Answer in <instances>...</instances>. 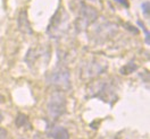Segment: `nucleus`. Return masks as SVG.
Returning a JSON list of instances; mask_svg holds the SVG:
<instances>
[{"label":"nucleus","mask_w":150,"mask_h":139,"mask_svg":"<svg viewBox=\"0 0 150 139\" xmlns=\"http://www.w3.org/2000/svg\"><path fill=\"white\" fill-rule=\"evenodd\" d=\"M66 108H67L66 96L62 91H56L50 95L48 100L47 110L48 115L51 120H56L60 118L66 112Z\"/></svg>","instance_id":"obj_1"},{"label":"nucleus","mask_w":150,"mask_h":139,"mask_svg":"<svg viewBox=\"0 0 150 139\" xmlns=\"http://www.w3.org/2000/svg\"><path fill=\"white\" fill-rule=\"evenodd\" d=\"M48 85L54 86L59 89H68L71 87V74L69 70L64 66H58L51 70L46 77Z\"/></svg>","instance_id":"obj_2"},{"label":"nucleus","mask_w":150,"mask_h":139,"mask_svg":"<svg viewBox=\"0 0 150 139\" xmlns=\"http://www.w3.org/2000/svg\"><path fill=\"white\" fill-rule=\"evenodd\" d=\"M98 18V13L97 10L85 5L84 2L80 3V9H79V17L76 20V27L80 31L86 28L89 25H91L96 19Z\"/></svg>","instance_id":"obj_3"},{"label":"nucleus","mask_w":150,"mask_h":139,"mask_svg":"<svg viewBox=\"0 0 150 139\" xmlns=\"http://www.w3.org/2000/svg\"><path fill=\"white\" fill-rule=\"evenodd\" d=\"M66 20H67V14L62 7L55 13L54 17L51 19V23L48 27V34H50L51 37L58 36V34L62 33V28L66 24Z\"/></svg>","instance_id":"obj_4"},{"label":"nucleus","mask_w":150,"mask_h":139,"mask_svg":"<svg viewBox=\"0 0 150 139\" xmlns=\"http://www.w3.org/2000/svg\"><path fill=\"white\" fill-rule=\"evenodd\" d=\"M45 57L49 58V51H48V49H46L45 46H35V47H32V49L28 50V54L25 57V61L32 68L33 66L37 65L39 60L45 59Z\"/></svg>","instance_id":"obj_5"},{"label":"nucleus","mask_w":150,"mask_h":139,"mask_svg":"<svg viewBox=\"0 0 150 139\" xmlns=\"http://www.w3.org/2000/svg\"><path fill=\"white\" fill-rule=\"evenodd\" d=\"M17 26H18V29L23 34H25V35H32L33 34V29H32L31 23L28 20L26 10H21L18 17H17Z\"/></svg>","instance_id":"obj_6"},{"label":"nucleus","mask_w":150,"mask_h":139,"mask_svg":"<svg viewBox=\"0 0 150 139\" xmlns=\"http://www.w3.org/2000/svg\"><path fill=\"white\" fill-rule=\"evenodd\" d=\"M47 135L48 137L52 139H69V133L68 131L62 127V126H56V124H51L48 126L47 128Z\"/></svg>","instance_id":"obj_7"},{"label":"nucleus","mask_w":150,"mask_h":139,"mask_svg":"<svg viewBox=\"0 0 150 139\" xmlns=\"http://www.w3.org/2000/svg\"><path fill=\"white\" fill-rule=\"evenodd\" d=\"M106 69V67L101 66L100 64L97 62H91L90 65L86 66L85 73H86V77H92V76H97V75L103 73V70Z\"/></svg>","instance_id":"obj_8"},{"label":"nucleus","mask_w":150,"mask_h":139,"mask_svg":"<svg viewBox=\"0 0 150 139\" xmlns=\"http://www.w3.org/2000/svg\"><path fill=\"white\" fill-rule=\"evenodd\" d=\"M137 68H138V66L135 65L133 61H131V62H129L127 65H125L122 69H121V74L129 75V74H131V73H133L134 70H137Z\"/></svg>","instance_id":"obj_9"},{"label":"nucleus","mask_w":150,"mask_h":139,"mask_svg":"<svg viewBox=\"0 0 150 139\" xmlns=\"http://www.w3.org/2000/svg\"><path fill=\"white\" fill-rule=\"evenodd\" d=\"M16 124L18 126V127H25V124H28L30 126V122H28V119L26 115H24V114H18V117L16 118Z\"/></svg>","instance_id":"obj_10"},{"label":"nucleus","mask_w":150,"mask_h":139,"mask_svg":"<svg viewBox=\"0 0 150 139\" xmlns=\"http://www.w3.org/2000/svg\"><path fill=\"white\" fill-rule=\"evenodd\" d=\"M141 7H142V13H143V15L148 18L150 15V3L149 1H144L142 5H141Z\"/></svg>","instance_id":"obj_11"},{"label":"nucleus","mask_w":150,"mask_h":139,"mask_svg":"<svg viewBox=\"0 0 150 139\" xmlns=\"http://www.w3.org/2000/svg\"><path fill=\"white\" fill-rule=\"evenodd\" d=\"M138 25H139V26L142 28V31H143V32H144V34H146V43H147V44H149V38H150L149 31L146 28L144 24H142V22H141V20H138Z\"/></svg>","instance_id":"obj_12"},{"label":"nucleus","mask_w":150,"mask_h":139,"mask_svg":"<svg viewBox=\"0 0 150 139\" xmlns=\"http://www.w3.org/2000/svg\"><path fill=\"white\" fill-rule=\"evenodd\" d=\"M8 138V132L4 128L0 127V139H7Z\"/></svg>","instance_id":"obj_13"},{"label":"nucleus","mask_w":150,"mask_h":139,"mask_svg":"<svg viewBox=\"0 0 150 139\" xmlns=\"http://www.w3.org/2000/svg\"><path fill=\"white\" fill-rule=\"evenodd\" d=\"M115 1L120 2L121 5H123V6H125V7H129V2H127L126 0H115Z\"/></svg>","instance_id":"obj_14"},{"label":"nucleus","mask_w":150,"mask_h":139,"mask_svg":"<svg viewBox=\"0 0 150 139\" xmlns=\"http://www.w3.org/2000/svg\"><path fill=\"white\" fill-rule=\"evenodd\" d=\"M4 102H5V97H4V96L0 94V103H4Z\"/></svg>","instance_id":"obj_15"},{"label":"nucleus","mask_w":150,"mask_h":139,"mask_svg":"<svg viewBox=\"0 0 150 139\" xmlns=\"http://www.w3.org/2000/svg\"><path fill=\"white\" fill-rule=\"evenodd\" d=\"M2 119H4V117H2V113H1V111H0V122L2 121Z\"/></svg>","instance_id":"obj_16"},{"label":"nucleus","mask_w":150,"mask_h":139,"mask_svg":"<svg viewBox=\"0 0 150 139\" xmlns=\"http://www.w3.org/2000/svg\"><path fill=\"white\" fill-rule=\"evenodd\" d=\"M89 1H97V0H89Z\"/></svg>","instance_id":"obj_17"}]
</instances>
